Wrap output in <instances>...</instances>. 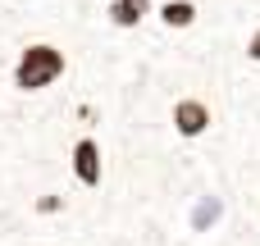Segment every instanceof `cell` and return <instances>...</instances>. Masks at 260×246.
Listing matches in <instances>:
<instances>
[{
    "label": "cell",
    "mask_w": 260,
    "mask_h": 246,
    "mask_svg": "<svg viewBox=\"0 0 260 246\" xmlns=\"http://www.w3.org/2000/svg\"><path fill=\"white\" fill-rule=\"evenodd\" d=\"M101 14H105V27H114V32H137V27L146 23V14H155V0H110Z\"/></svg>",
    "instance_id": "cell-6"
},
{
    "label": "cell",
    "mask_w": 260,
    "mask_h": 246,
    "mask_svg": "<svg viewBox=\"0 0 260 246\" xmlns=\"http://www.w3.org/2000/svg\"><path fill=\"white\" fill-rule=\"evenodd\" d=\"M69 78V50L50 37H27L18 41L9 59V91L18 96H46Z\"/></svg>",
    "instance_id": "cell-1"
},
{
    "label": "cell",
    "mask_w": 260,
    "mask_h": 246,
    "mask_svg": "<svg viewBox=\"0 0 260 246\" xmlns=\"http://www.w3.org/2000/svg\"><path fill=\"white\" fill-rule=\"evenodd\" d=\"M242 59L260 68V23L251 27V32H247V37H242Z\"/></svg>",
    "instance_id": "cell-7"
},
{
    "label": "cell",
    "mask_w": 260,
    "mask_h": 246,
    "mask_svg": "<svg viewBox=\"0 0 260 246\" xmlns=\"http://www.w3.org/2000/svg\"><path fill=\"white\" fill-rule=\"evenodd\" d=\"M64 169H69L78 192H96L101 196L105 183H110V173H105V142L96 132H78L69 142V151H64Z\"/></svg>",
    "instance_id": "cell-2"
},
{
    "label": "cell",
    "mask_w": 260,
    "mask_h": 246,
    "mask_svg": "<svg viewBox=\"0 0 260 246\" xmlns=\"http://www.w3.org/2000/svg\"><path fill=\"white\" fill-rule=\"evenodd\" d=\"M155 23H160L165 32H174V37L197 32V23H201V5H197V0H160V5H155Z\"/></svg>",
    "instance_id": "cell-5"
},
{
    "label": "cell",
    "mask_w": 260,
    "mask_h": 246,
    "mask_svg": "<svg viewBox=\"0 0 260 246\" xmlns=\"http://www.w3.org/2000/svg\"><path fill=\"white\" fill-rule=\"evenodd\" d=\"M0 37L9 41L5 23H0ZM9 59H14V50H9ZM23 100H27V96H18V91H14V100H9V110H5V119H0V160H5V164L23 160V155H27V142H32L37 110H27Z\"/></svg>",
    "instance_id": "cell-4"
},
{
    "label": "cell",
    "mask_w": 260,
    "mask_h": 246,
    "mask_svg": "<svg viewBox=\"0 0 260 246\" xmlns=\"http://www.w3.org/2000/svg\"><path fill=\"white\" fill-rule=\"evenodd\" d=\"M165 123L174 132V142H206L210 128H215V105L201 91H178L165 105Z\"/></svg>",
    "instance_id": "cell-3"
}]
</instances>
